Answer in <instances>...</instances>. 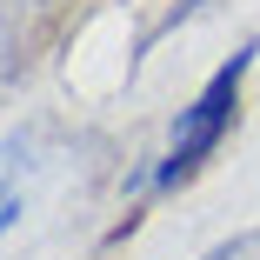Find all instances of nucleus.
Returning <instances> with one entry per match:
<instances>
[{
	"instance_id": "nucleus-1",
	"label": "nucleus",
	"mask_w": 260,
	"mask_h": 260,
	"mask_svg": "<svg viewBox=\"0 0 260 260\" xmlns=\"http://www.w3.org/2000/svg\"><path fill=\"white\" fill-rule=\"evenodd\" d=\"M253 54H260L253 40H247V47H234V60H220L214 74H207V87H200L187 107L174 114V134H167L160 160H153V174H147V187H153V193L187 187V180H193V174L220 153V140H227V134H234V120H240V87H247V74H253Z\"/></svg>"
},
{
	"instance_id": "nucleus-2",
	"label": "nucleus",
	"mask_w": 260,
	"mask_h": 260,
	"mask_svg": "<svg viewBox=\"0 0 260 260\" xmlns=\"http://www.w3.org/2000/svg\"><path fill=\"white\" fill-rule=\"evenodd\" d=\"M240 253H247V234H240V240H227V247H214L207 260H240Z\"/></svg>"
}]
</instances>
